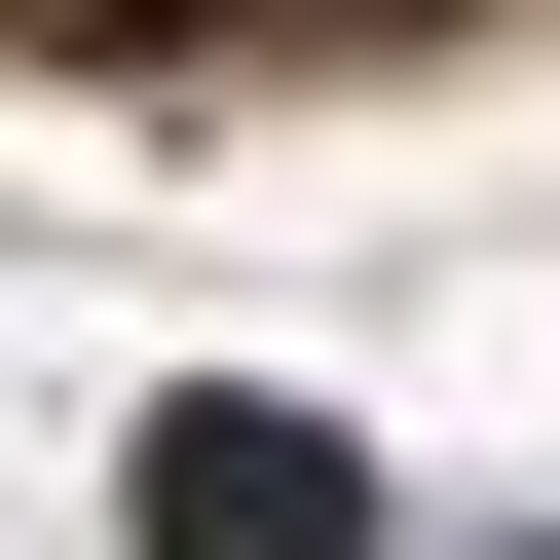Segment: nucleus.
Returning a JSON list of instances; mask_svg holds the SVG:
<instances>
[{
    "mask_svg": "<svg viewBox=\"0 0 560 560\" xmlns=\"http://www.w3.org/2000/svg\"><path fill=\"white\" fill-rule=\"evenodd\" d=\"M150 560H374V448L337 411H150Z\"/></svg>",
    "mask_w": 560,
    "mask_h": 560,
    "instance_id": "nucleus-1",
    "label": "nucleus"
}]
</instances>
